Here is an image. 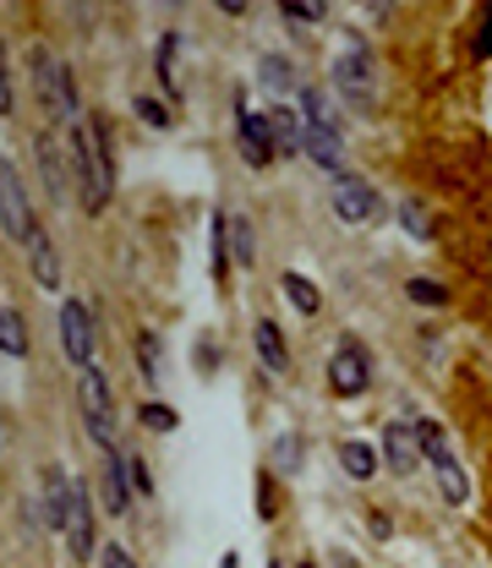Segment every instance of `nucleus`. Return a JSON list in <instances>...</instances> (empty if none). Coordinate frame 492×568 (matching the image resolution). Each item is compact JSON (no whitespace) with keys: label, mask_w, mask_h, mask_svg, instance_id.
<instances>
[{"label":"nucleus","mask_w":492,"mask_h":568,"mask_svg":"<svg viewBox=\"0 0 492 568\" xmlns=\"http://www.w3.org/2000/svg\"><path fill=\"white\" fill-rule=\"evenodd\" d=\"M225 236H230V258H236V263H252V258H258V241H252V225H247V219H230Z\"/></svg>","instance_id":"5701e85b"},{"label":"nucleus","mask_w":492,"mask_h":568,"mask_svg":"<svg viewBox=\"0 0 492 568\" xmlns=\"http://www.w3.org/2000/svg\"><path fill=\"white\" fill-rule=\"evenodd\" d=\"M252 345H258V356H263L269 372H291V350H285V334H280L274 317H263V323L252 328Z\"/></svg>","instance_id":"4468645a"},{"label":"nucleus","mask_w":492,"mask_h":568,"mask_svg":"<svg viewBox=\"0 0 492 568\" xmlns=\"http://www.w3.org/2000/svg\"><path fill=\"white\" fill-rule=\"evenodd\" d=\"M0 230H6V241H28L33 236V208H28L22 181H17L11 164H0Z\"/></svg>","instance_id":"423d86ee"},{"label":"nucleus","mask_w":492,"mask_h":568,"mask_svg":"<svg viewBox=\"0 0 492 568\" xmlns=\"http://www.w3.org/2000/svg\"><path fill=\"white\" fill-rule=\"evenodd\" d=\"M280 11H285L291 22H324L328 0H280Z\"/></svg>","instance_id":"a878e982"},{"label":"nucleus","mask_w":492,"mask_h":568,"mask_svg":"<svg viewBox=\"0 0 492 568\" xmlns=\"http://www.w3.org/2000/svg\"><path fill=\"white\" fill-rule=\"evenodd\" d=\"M0 116H11V88H6V72H0Z\"/></svg>","instance_id":"e433bc0d"},{"label":"nucleus","mask_w":492,"mask_h":568,"mask_svg":"<svg viewBox=\"0 0 492 568\" xmlns=\"http://www.w3.org/2000/svg\"><path fill=\"white\" fill-rule=\"evenodd\" d=\"M269 568H280V564H269Z\"/></svg>","instance_id":"58836bf2"},{"label":"nucleus","mask_w":492,"mask_h":568,"mask_svg":"<svg viewBox=\"0 0 492 568\" xmlns=\"http://www.w3.org/2000/svg\"><path fill=\"white\" fill-rule=\"evenodd\" d=\"M105 509H110V514H127V509H132V487H127L121 448H105Z\"/></svg>","instance_id":"2eb2a0df"},{"label":"nucleus","mask_w":492,"mask_h":568,"mask_svg":"<svg viewBox=\"0 0 492 568\" xmlns=\"http://www.w3.org/2000/svg\"><path fill=\"white\" fill-rule=\"evenodd\" d=\"M296 153H307L318 170H345V138H339V127H328V121H302V148Z\"/></svg>","instance_id":"6e6552de"},{"label":"nucleus","mask_w":492,"mask_h":568,"mask_svg":"<svg viewBox=\"0 0 492 568\" xmlns=\"http://www.w3.org/2000/svg\"><path fill=\"white\" fill-rule=\"evenodd\" d=\"M334 214H339L345 225H367V219L378 214V192H372V181H361V175H339V181H334Z\"/></svg>","instance_id":"0eeeda50"},{"label":"nucleus","mask_w":492,"mask_h":568,"mask_svg":"<svg viewBox=\"0 0 492 568\" xmlns=\"http://www.w3.org/2000/svg\"><path fill=\"white\" fill-rule=\"evenodd\" d=\"M411 301H422V306H444L449 290H444L438 280H411Z\"/></svg>","instance_id":"c85d7f7f"},{"label":"nucleus","mask_w":492,"mask_h":568,"mask_svg":"<svg viewBox=\"0 0 492 568\" xmlns=\"http://www.w3.org/2000/svg\"><path fill=\"white\" fill-rule=\"evenodd\" d=\"M339 465H345V476H356V481H372V470H378V454H372L367 443H339Z\"/></svg>","instance_id":"aec40b11"},{"label":"nucleus","mask_w":492,"mask_h":568,"mask_svg":"<svg viewBox=\"0 0 492 568\" xmlns=\"http://www.w3.org/2000/svg\"><path fill=\"white\" fill-rule=\"evenodd\" d=\"M334 83H339V94H345L356 110H372V66H367V50H350V55L339 61Z\"/></svg>","instance_id":"9d476101"},{"label":"nucleus","mask_w":492,"mask_h":568,"mask_svg":"<svg viewBox=\"0 0 492 568\" xmlns=\"http://www.w3.org/2000/svg\"><path fill=\"white\" fill-rule=\"evenodd\" d=\"M263 121H269V138H274V153H296V148H302V121H296L291 110H269Z\"/></svg>","instance_id":"f3484780"},{"label":"nucleus","mask_w":492,"mask_h":568,"mask_svg":"<svg viewBox=\"0 0 492 568\" xmlns=\"http://www.w3.org/2000/svg\"><path fill=\"white\" fill-rule=\"evenodd\" d=\"M0 356H11V361H22L28 356V323H22V312H0Z\"/></svg>","instance_id":"a211bd4d"},{"label":"nucleus","mask_w":492,"mask_h":568,"mask_svg":"<svg viewBox=\"0 0 492 568\" xmlns=\"http://www.w3.org/2000/svg\"><path fill=\"white\" fill-rule=\"evenodd\" d=\"M33 88H39V105L50 110V121H72V110H77L72 77H66V66H61V61H50L44 50L33 55Z\"/></svg>","instance_id":"20e7f679"},{"label":"nucleus","mask_w":492,"mask_h":568,"mask_svg":"<svg viewBox=\"0 0 492 568\" xmlns=\"http://www.w3.org/2000/svg\"><path fill=\"white\" fill-rule=\"evenodd\" d=\"M160 83H164V94H181V77H175V33L160 39Z\"/></svg>","instance_id":"393cba45"},{"label":"nucleus","mask_w":492,"mask_h":568,"mask_svg":"<svg viewBox=\"0 0 492 568\" xmlns=\"http://www.w3.org/2000/svg\"><path fill=\"white\" fill-rule=\"evenodd\" d=\"M77 405H83V422H88V437L99 443V448H116V405H110V383H105V372L88 361V372H83V383H77Z\"/></svg>","instance_id":"7ed1b4c3"},{"label":"nucleus","mask_w":492,"mask_h":568,"mask_svg":"<svg viewBox=\"0 0 492 568\" xmlns=\"http://www.w3.org/2000/svg\"><path fill=\"white\" fill-rule=\"evenodd\" d=\"M72 164H77V186H83V208L88 214H105L110 208V192H116V170H110V127L94 121L88 132H72L66 142Z\"/></svg>","instance_id":"f257e3e1"},{"label":"nucleus","mask_w":492,"mask_h":568,"mask_svg":"<svg viewBox=\"0 0 492 568\" xmlns=\"http://www.w3.org/2000/svg\"><path fill=\"white\" fill-rule=\"evenodd\" d=\"M61 531H66V542H72V558H77V564H94V553H99V536H94V492H88L83 481H66Z\"/></svg>","instance_id":"f03ea898"},{"label":"nucleus","mask_w":492,"mask_h":568,"mask_svg":"<svg viewBox=\"0 0 492 568\" xmlns=\"http://www.w3.org/2000/svg\"><path fill=\"white\" fill-rule=\"evenodd\" d=\"M285 295H291V306L302 312V317H318V306H324V295H318V284L307 280V274H285Z\"/></svg>","instance_id":"6ab92c4d"},{"label":"nucleus","mask_w":492,"mask_h":568,"mask_svg":"<svg viewBox=\"0 0 492 568\" xmlns=\"http://www.w3.org/2000/svg\"><path fill=\"white\" fill-rule=\"evenodd\" d=\"M132 110H138V121H149V127H170V110H164L160 99H138V105H132Z\"/></svg>","instance_id":"2f4dec72"},{"label":"nucleus","mask_w":492,"mask_h":568,"mask_svg":"<svg viewBox=\"0 0 492 568\" xmlns=\"http://www.w3.org/2000/svg\"><path fill=\"white\" fill-rule=\"evenodd\" d=\"M383 465H389L394 476H411V470L422 465V448H416V432H411V426L394 422L383 432Z\"/></svg>","instance_id":"9b49d317"},{"label":"nucleus","mask_w":492,"mask_h":568,"mask_svg":"<svg viewBox=\"0 0 492 568\" xmlns=\"http://www.w3.org/2000/svg\"><path fill=\"white\" fill-rule=\"evenodd\" d=\"M302 568H313V564H302Z\"/></svg>","instance_id":"ea45409f"},{"label":"nucleus","mask_w":492,"mask_h":568,"mask_svg":"<svg viewBox=\"0 0 492 568\" xmlns=\"http://www.w3.org/2000/svg\"><path fill=\"white\" fill-rule=\"evenodd\" d=\"M138 422L149 426V432H160V437H170V432L181 426V416H175L170 405H160V400H154V405H143V411H138Z\"/></svg>","instance_id":"b1692460"},{"label":"nucleus","mask_w":492,"mask_h":568,"mask_svg":"<svg viewBox=\"0 0 492 568\" xmlns=\"http://www.w3.org/2000/svg\"><path fill=\"white\" fill-rule=\"evenodd\" d=\"M214 6H219V11H230V17H241V11H247V0H214Z\"/></svg>","instance_id":"4c0bfd02"},{"label":"nucleus","mask_w":492,"mask_h":568,"mask_svg":"<svg viewBox=\"0 0 492 568\" xmlns=\"http://www.w3.org/2000/svg\"><path fill=\"white\" fill-rule=\"evenodd\" d=\"M367 383H372V361H367V350L361 345H339L334 350V361H328V389L339 394V400H356V394H367Z\"/></svg>","instance_id":"39448f33"},{"label":"nucleus","mask_w":492,"mask_h":568,"mask_svg":"<svg viewBox=\"0 0 492 568\" xmlns=\"http://www.w3.org/2000/svg\"><path fill=\"white\" fill-rule=\"evenodd\" d=\"M296 454H302V437H280V443H274V465H280V470H296V465H302Z\"/></svg>","instance_id":"7c9ffc66"},{"label":"nucleus","mask_w":492,"mask_h":568,"mask_svg":"<svg viewBox=\"0 0 492 568\" xmlns=\"http://www.w3.org/2000/svg\"><path fill=\"white\" fill-rule=\"evenodd\" d=\"M99 564L105 568H138L132 558H127V547H99Z\"/></svg>","instance_id":"f704fd0d"},{"label":"nucleus","mask_w":492,"mask_h":568,"mask_svg":"<svg viewBox=\"0 0 492 568\" xmlns=\"http://www.w3.org/2000/svg\"><path fill=\"white\" fill-rule=\"evenodd\" d=\"M280 514V498H274V487H269V476L258 481V520H274Z\"/></svg>","instance_id":"72a5a7b5"},{"label":"nucleus","mask_w":492,"mask_h":568,"mask_svg":"<svg viewBox=\"0 0 492 568\" xmlns=\"http://www.w3.org/2000/svg\"><path fill=\"white\" fill-rule=\"evenodd\" d=\"M263 83H274V88H285V83H291V61H285V55H274V61H263Z\"/></svg>","instance_id":"473e14b6"},{"label":"nucleus","mask_w":492,"mask_h":568,"mask_svg":"<svg viewBox=\"0 0 492 568\" xmlns=\"http://www.w3.org/2000/svg\"><path fill=\"white\" fill-rule=\"evenodd\" d=\"M22 247L33 252V280L44 284V290H61V258H55V247H50V236H39V230H33V236H28Z\"/></svg>","instance_id":"dca6fc26"},{"label":"nucleus","mask_w":492,"mask_h":568,"mask_svg":"<svg viewBox=\"0 0 492 568\" xmlns=\"http://www.w3.org/2000/svg\"><path fill=\"white\" fill-rule=\"evenodd\" d=\"M121 465H127V487H138L143 498L154 492V476H149V465L138 459V454H121Z\"/></svg>","instance_id":"cd10ccee"},{"label":"nucleus","mask_w":492,"mask_h":568,"mask_svg":"<svg viewBox=\"0 0 492 568\" xmlns=\"http://www.w3.org/2000/svg\"><path fill=\"white\" fill-rule=\"evenodd\" d=\"M39 170H44L50 197H61V192H66V175H61V153H55V142L50 138H39Z\"/></svg>","instance_id":"4be33fe9"},{"label":"nucleus","mask_w":492,"mask_h":568,"mask_svg":"<svg viewBox=\"0 0 492 568\" xmlns=\"http://www.w3.org/2000/svg\"><path fill=\"white\" fill-rule=\"evenodd\" d=\"M241 153H247V164H252V170H263V164L274 159V138H269V121H263L258 110H241Z\"/></svg>","instance_id":"ddd939ff"},{"label":"nucleus","mask_w":492,"mask_h":568,"mask_svg":"<svg viewBox=\"0 0 492 568\" xmlns=\"http://www.w3.org/2000/svg\"><path fill=\"white\" fill-rule=\"evenodd\" d=\"M400 219H405V225H411V236H416V241H427V236H433V225H427V214H422V208H416V203H411V197H405V203H400Z\"/></svg>","instance_id":"c756f323"},{"label":"nucleus","mask_w":492,"mask_h":568,"mask_svg":"<svg viewBox=\"0 0 492 568\" xmlns=\"http://www.w3.org/2000/svg\"><path fill=\"white\" fill-rule=\"evenodd\" d=\"M488 50H492V28H488V22H482V33H477V55L488 61Z\"/></svg>","instance_id":"c9c22d12"},{"label":"nucleus","mask_w":492,"mask_h":568,"mask_svg":"<svg viewBox=\"0 0 492 568\" xmlns=\"http://www.w3.org/2000/svg\"><path fill=\"white\" fill-rule=\"evenodd\" d=\"M61 509H66V476L50 470V476H44V525H50V531H61Z\"/></svg>","instance_id":"412c9836"},{"label":"nucleus","mask_w":492,"mask_h":568,"mask_svg":"<svg viewBox=\"0 0 492 568\" xmlns=\"http://www.w3.org/2000/svg\"><path fill=\"white\" fill-rule=\"evenodd\" d=\"M138 356H143V378H149V383H160L164 372H160V334H143V339H138Z\"/></svg>","instance_id":"bb28decb"},{"label":"nucleus","mask_w":492,"mask_h":568,"mask_svg":"<svg viewBox=\"0 0 492 568\" xmlns=\"http://www.w3.org/2000/svg\"><path fill=\"white\" fill-rule=\"evenodd\" d=\"M61 345H66V356H72L77 367L94 361V317H88L83 301H66V306H61Z\"/></svg>","instance_id":"1a4fd4ad"},{"label":"nucleus","mask_w":492,"mask_h":568,"mask_svg":"<svg viewBox=\"0 0 492 568\" xmlns=\"http://www.w3.org/2000/svg\"><path fill=\"white\" fill-rule=\"evenodd\" d=\"M433 459V476H438V492H444V503H466L471 498V481H466V470H460V459L449 454V448H438V454H427Z\"/></svg>","instance_id":"f8f14e48"}]
</instances>
